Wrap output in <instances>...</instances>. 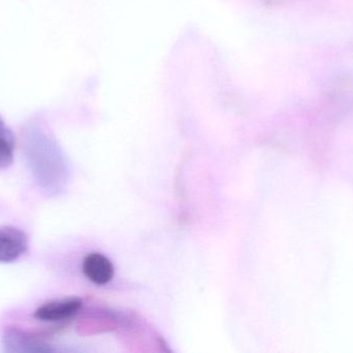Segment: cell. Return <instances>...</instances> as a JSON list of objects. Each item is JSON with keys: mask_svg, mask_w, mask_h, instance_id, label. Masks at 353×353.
<instances>
[{"mask_svg": "<svg viewBox=\"0 0 353 353\" xmlns=\"http://www.w3.org/2000/svg\"><path fill=\"white\" fill-rule=\"evenodd\" d=\"M28 247L22 230L10 226L0 228V263H10L25 254Z\"/></svg>", "mask_w": 353, "mask_h": 353, "instance_id": "obj_3", "label": "cell"}, {"mask_svg": "<svg viewBox=\"0 0 353 353\" xmlns=\"http://www.w3.org/2000/svg\"><path fill=\"white\" fill-rule=\"evenodd\" d=\"M24 151L29 170L41 190L56 193L65 178V166L57 144L39 124L25 131Z\"/></svg>", "mask_w": 353, "mask_h": 353, "instance_id": "obj_1", "label": "cell"}, {"mask_svg": "<svg viewBox=\"0 0 353 353\" xmlns=\"http://www.w3.org/2000/svg\"><path fill=\"white\" fill-rule=\"evenodd\" d=\"M82 300L80 298H70L64 300H55L46 303L39 307L34 312V317L41 321L56 323L70 318L80 311Z\"/></svg>", "mask_w": 353, "mask_h": 353, "instance_id": "obj_4", "label": "cell"}, {"mask_svg": "<svg viewBox=\"0 0 353 353\" xmlns=\"http://www.w3.org/2000/svg\"><path fill=\"white\" fill-rule=\"evenodd\" d=\"M14 146L16 140L14 133L0 117V168H6L12 165L14 161Z\"/></svg>", "mask_w": 353, "mask_h": 353, "instance_id": "obj_6", "label": "cell"}, {"mask_svg": "<svg viewBox=\"0 0 353 353\" xmlns=\"http://www.w3.org/2000/svg\"><path fill=\"white\" fill-rule=\"evenodd\" d=\"M4 350L8 353H50L54 350L41 340L18 329H8L2 336Z\"/></svg>", "mask_w": 353, "mask_h": 353, "instance_id": "obj_2", "label": "cell"}, {"mask_svg": "<svg viewBox=\"0 0 353 353\" xmlns=\"http://www.w3.org/2000/svg\"><path fill=\"white\" fill-rule=\"evenodd\" d=\"M83 271L91 282L97 285H103L113 279L114 267L103 254L91 253L83 261Z\"/></svg>", "mask_w": 353, "mask_h": 353, "instance_id": "obj_5", "label": "cell"}]
</instances>
